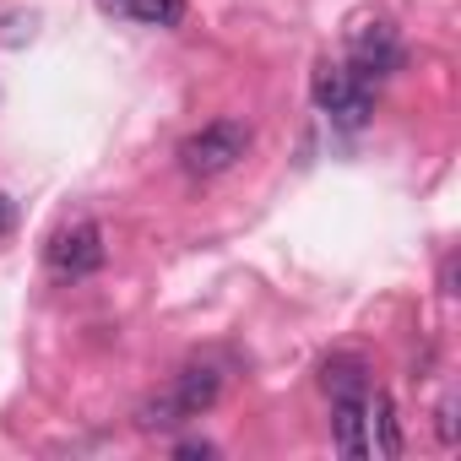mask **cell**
I'll list each match as a JSON object with an SVG mask.
<instances>
[{
  "mask_svg": "<svg viewBox=\"0 0 461 461\" xmlns=\"http://www.w3.org/2000/svg\"><path fill=\"white\" fill-rule=\"evenodd\" d=\"M245 152H250V125L245 120H212V125H201L179 141V168L195 174V179H212V174H228Z\"/></svg>",
  "mask_w": 461,
  "mask_h": 461,
  "instance_id": "cell-1",
  "label": "cell"
},
{
  "mask_svg": "<svg viewBox=\"0 0 461 461\" xmlns=\"http://www.w3.org/2000/svg\"><path fill=\"white\" fill-rule=\"evenodd\" d=\"M315 104H321V109L331 114V125H342V131H364L369 114H375L369 82H358V77L342 71V66H326V71L315 77Z\"/></svg>",
  "mask_w": 461,
  "mask_h": 461,
  "instance_id": "cell-2",
  "label": "cell"
},
{
  "mask_svg": "<svg viewBox=\"0 0 461 461\" xmlns=\"http://www.w3.org/2000/svg\"><path fill=\"white\" fill-rule=\"evenodd\" d=\"M44 261H50V272H55L60 283L93 277V272L104 267V228H98V222H71V228H60V234L50 240V250H44Z\"/></svg>",
  "mask_w": 461,
  "mask_h": 461,
  "instance_id": "cell-3",
  "label": "cell"
},
{
  "mask_svg": "<svg viewBox=\"0 0 461 461\" xmlns=\"http://www.w3.org/2000/svg\"><path fill=\"white\" fill-rule=\"evenodd\" d=\"M348 50H353V77L358 82H385V77H396L402 71V44H396V33L385 28V23H358L353 33H348Z\"/></svg>",
  "mask_w": 461,
  "mask_h": 461,
  "instance_id": "cell-4",
  "label": "cell"
},
{
  "mask_svg": "<svg viewBox=\"0 0 461 461\" xmlns=\"http://www.w3.org/2000/svg\"><path fill=\"white\" fill-rule=\"evenodd\" d=\"M364 429H369V456H385V461L402 456V423H396V402L385 391L364 396Z\"/></svg>",
  "mask_w": 461,
  "mask_h": 461,
  "instance_id": "cell-5",
  "label": "cell"
},
{
  "mask_svg": "<svg viewBox=\"0 0 461 461\" xmlns=\"http://www.w3.org/2000/svg\"><path fill=\"white\" fill-rule=\"evenodd\" d=\"M174 402L185 407V418H201L212 402H217V391H222V375L212 369V364H190V369H179L174 375Z\"/></svg>",
  "mask_w": 461,
  "mask_h": 461,
  "instance_id": "cell-6",
  "label": "cell"
},
{
  "mask_svg": "<svg viewBox=\"0 0 461 461\" xmlns=\"http://www.w3.org/2000/svg\"><path fill=\"white\" fill-rule=\"evenodd\" d=\"M369 396V391H364ZM364 396H342L331 402V434H337V450L364 461L369 456V429H364Z\"/></svg>",
  "mask_w": 461,
  "mask_h": 461,
  "instance_id": "cell-7",
  "label": "cell"
},
{
  "mask_svg": "<svg viewBox=\"0 0 461 461\" xmlns=\"http://www.w3.org/2000/svg\"><path fill=\"white\" fill-rule=\"evenodd\" d=\"M321 385H326V396H331V402H342V396H364V391H369V364H364V358H353V353L326 358Z\"/></svg>",
  "mask_w": 461,
  "mask_h": 461,
  "instance_id": "cell-8",
  "label": "cell"
},
{
  "mask_svg": "<svg viewBox=\"0 0 461 461\" xmlns=\"http://www.w3.org/2000/svg\"><path fill=\"white\" fill-rule=\"evenodd\" d=\"M185 423V407L174 402V391H158V396H147L141 407H136V429L141 434H168V429H179Z\"/></svg>",
  "mask_w": 461,
  "mask_h": 461,
  "instance_id": "cell-9",
  "label": "cell"
},
{
  "mask_svg": "<svg viewBox=\"0 0 461 461\" xmlns=\"http://www.w3.org/2000/svg\"><path fill=\"white\" fill-rule=\"evenodd\" d=\"M125 17H141L152 28H179L185 23V0H125Z\"/></svg>",
  "mask_w": 461,
  "mask_h": 461,
  "instance_id": "cell-10",
  "label": "cell"
},
{
  "mask_svg": "<svg viewBox=\"0 0 461 461\" xmlns=\"http://www.w3.org/2000/svg\"><path fill=\"white\" fill-rule=\"evenodd\" d=\"M434 418H439V439H445V445H456V402H450V396L439 402V412H434Z\"/></svg>",
  "mask_w": 461,
  "mask_h": 461,
  "instance_id": "cell-11",
  "label": "cell"
},
{
  "mask_svg": "<svg viewBox=\"0 0 461 461\" xmlns=\"http://www.w3.org/2000/svg\"><path fill=\"white\" fill-rule=\"evenodd\" d=\"M12 222H17V206L0 195V234H12Z\"/></svg>",
  "mask_w": 461,
  "mask_h": 461,
  "instance_id": "cell-12",
  "label": "cell"
},
{
  "mask_svg": "<svg viewBox=\"0 0 461 461\" xmlns=\"http://www.w3.org/2000/svg\"><path fill=\"white\" fill-rule=\"evenodd\" d=\"M179 456H212V445H206V439H185Z\"/></svg>",
  "mask_w": 461,
  "mask_h": 461,
  "instance_id": "cell-13",
  "label": "cell"
}]
</instances>
